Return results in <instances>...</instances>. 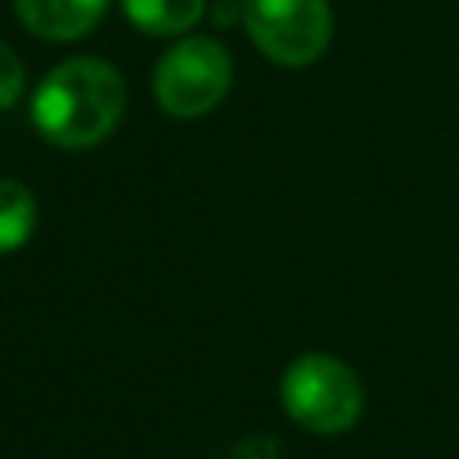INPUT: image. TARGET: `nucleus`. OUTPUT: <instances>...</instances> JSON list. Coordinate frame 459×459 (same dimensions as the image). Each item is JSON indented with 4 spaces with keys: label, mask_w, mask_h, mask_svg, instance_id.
Segmentation results:
<instances>
[{
    "label": "nucleus",
    "mask_w": 459,
    "mask_h": 459,
    "mask_svg": "<svg viewBox=\"0 0 459 459\" xmlns=\"http://www.w3.org/2000/svg\"><path fill=\"white\" fill-rule=\"evenodd\" d=\"M126 18L151 36H179L201 22L204 0H122Z\"/></svg>",
    "instance_id": "6"
},
{
    "label": "nucleus",
    "mask_w": 459,
    "mask_h": 459,
    "mask_svg": "<svg viewBox=\"0 0 459 459\" xmlns=\"http://www.w3.org/2000/svg\"><path fill=\"white\" fill-rule=\"evenodd\" d=\"M212 18H215V25H233L237 18L244 22V4H230V0H222V4L212 11Z\"/></svg>",
    "instance_id": "9"
},
{
    "label": "nucleus",
    "mask_w": 459,
    "mask_h": 459,
    "mask_svg": "<svg viewBox=\"0 0 459 459\" xmlns=\"http://www.w3.org/2000/svg\"><path fill=\"white\" fill-rule=\"evenodd\" d=\"M36 197L18 179H0V255H11L29 244L36 233Z\"/></svg>",
    "instance_id": "7"
},
{
    "label": "nucleus",
    "mask_w": 459,
    "mask_h": 459,
    "mask_svg": "<svg viewBox=\"0 0 459 459\" xmlns=\"http://www.w3.org/2000/svg\"><path fill=\"white\" fill-rule=\"evenodd\" d=\"M22 86H25V68H22V57L0 39V111L11 108L18 97H22Z\"/></svg>",
    "instance_id": "8"
},
{
    "label": "nucleus",
    "mask_w": 459,
    "mask_h": 459,
    "mask_svg": "<svg viewBox=\"0 0 459 459\" xmlns=\"http://www.w3.org/2000/svg\"><path fill=\"white\" fill-rule=\"evenodd\" d=\"M233 79V61L222 43L190 36L172 43L154 68V97L176 118H197L212 111Z\"/></svg>",
    "instance_id": "3"
},
{
    "label": "nucleus",
    "mask_w": 459,
    "mask_h": 459,
    "mask_svg": "<svg viewBox=\"0 0 459 459\" xmlns=\"http://www.w3.org/2000/svg\"><path fill=\"white\" fill-rule=\"evenodd\" d=\"M126 79L104 57H68L32 93V126L54 147H93L122 122Z\"/></svg>",
    "instance_id": "1"
},
{
    "label": "nucleus",
    "mask_w": 459,
    "mask_h": 459,
    "mask_svg": "<svg viewBox=\"0 0 459 459\" xmlns=\"http://www.w3.org/2000/svg\"><path fill=\"white\" fill-rule=\"evenodd\" d=\"M283 409L312 434H341L362 412V384L355 369L333 355H298L280 380Z\"/></svg>",
    "instance_id": "2"
},
{
    "label": "nucleus",
    "mask_w": 459,
    "mask_h": 459,
    "mask_svg": "<svg viewBox=\"0 0 459 459\" xmlns=\"http://www.w3.org/2000/svg\"><path fill=\"white\" fill-rule=\"evenodd\" d=\"M22 25L39 39H79L108 11V0H11Z\"/></svg>",
    "instance_id": "5"
},
{
    "label": "nucleus",
    "mask_w": 459,
    "mask_h": 459,
    "mask_svg": "<svg viewBox=\"0 0 459 459\" xmlns=\"http://www.w3.org/2000/svg\"><path fill=\"white\" fill-rule=\"evenodd\" d=\"M244 25L255 47L287 68L323 57L333 32L330 0H244Z\"/></svg>",
    "instance_id": "4"
}]
</instances>
